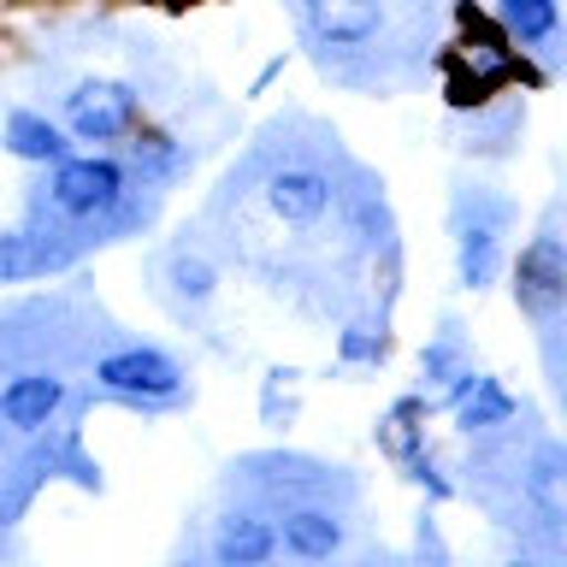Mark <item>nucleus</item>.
Listing matches in <instances>:
<instances>
[{
  "instance_id": "obj_20",
  "label": "nucleus",
  "mask_w": 567,
  "mask_h": 567,
  "mask_svg": "<svg viewBox=\"0 0 567 567\" xmlns=\"http://www.w3.org/2000/svg\"><path fill=\"white\" fill-rule=\"evenodd\" d=\"M461 367H473V349H467V337H461L455 319H443V326L425 337V349H420V390L432 396V390H443Z\"/></svg>"
},
{
  "instance_id": "obj_22",
  "label": "nucleus",
  "mask_w": 567,
  "mask_h": 567,
  "mask_svg": "<svg viewBox=\"0 0 567 567\" xmlns=\"http://www.w3.org/2000/svg\"><path fill=\"white\" fill-rule=\"evenodd\" d=\"M260 425H272V432H290L296 414H301V372L296 367H266L260 379Z\"/></svg>"
},
{
  "instance_id": "obj_11",
  "label": "nucleus",
  "mask_w": 567,
  "mask_h": 567,
  "mask_svg": "<svg viewBox=\"0 0 567 567\" xmlns=\"http://www.w3.org/2000/svg\"><path fill=\"white\" fill-rule=\"evenodd\" d=\"M71 402V379L53 367H24L0 379V425L18 437H42Z\"/></svg>"
},
{
  "instance_id": "obj_17",
  "label": "nucleus",
  "mask_w": 567,
  "mask_h": 567,
  "mask_svg": "<svg viewBox=\"0 0 567 567\" xmlns=\"http://www.w3.org/2000/svg\"><path fill=\"white\" fill-rule=\"evenodd\" d=\"M432 420H437V402L425 396V390H402V396L379 414V425H372V443H379V455L390 467H402L420 443H432Z\"/></svg>"
},
{
  "instance_id": "obj_7",
  "label": "nucleus",
  "mask_w": 567,
  "mask_h": 567,
  "mask_svg": "<svg viewBox=\"0 0 567 567\" xmlns=\"http://www.w3.org/2000/svg\"><path fill=\"white\" fill-rule=\"evenodd\" d=\"M260 207L290 230H319L343 207V184L319 154H284L260 177Z\"/></svg>"
},
{
  "instance_id": "obj_1",
  "label": "nucleus",
  "mask_w": 567,
  "mask_h": 567,
  "mask_svg": "<svg viewBox=\"0 0 567 567\" xmlns=\"http://www.w3.org/2000/svg\"><path fill=\"white\" fill-rule=\"evenodd\" d=\"M136 177L124 166L118 148H71L65 159L42 166V184H35L30 202V230L53 248V260H71V248L60 237L71 230H124L136 219Z\"/></svg>"
},
{
  "instance_id": "obj_6",
  "label": "nucleus",
  "mask_w": 567,
  "mask_h": 567,
  "mask_svg": "<svg viewBox=\"0 0 567 567\" xmlns=\"http://www.w3.org/2000/svg\"><path fill=\"white\" fill-rule=\"evenodd\" d=\"M53 118L65 124L78 148H124V136L148 118V106H142V89L124 78H78L60 95Z\"/></svg>"
},
{
  "instance_id": "obj_9",
  "label": "nucleus",
  "mask_w": 567,
  "mask_h": 567,
  "mask_svg": "<svg viewBox=\"0 0 567 567\" xmlns=\"http://www.w3.org/2000/svg\"><path fill=\"white\" fill-rule=\"evenodd\" d=\"M296 24L319 53H372L390 30V0H296Z\"/></svg>"
},
{
  "instance_id": "obj_16",
  "label": "nucleus",
  "mask_w": 567,
  "mask_h": 567,
  "mask_svg": "<svg viewBox=\"0 0 567 567\" xmlns=\"http://www.w3.org/2000/svg\"><path fill=\"white\" fill-rule=\"evenodd\" d=\"M118 154H124V166H131V177H136L142 189H172L177 177L189 172V159H195L189 142H177L172 131H148V118L124 136Z\"/></svg>"
},
{
  "instance_id": "obj_13",
  "label": "nucleus",
  "mask_w": 567,
  "mask_h": 567,
  "mask_svg": "<svg viewBox=\"0 0 567 567\" xmlns=\"http://www.w3.org/2000/svg\"><path fill=\"white\" fill-rule=\"evenodd\" d=\"M207 556L219 567H260L278 556V526H272V503L255 496V503H230L207 532Z\"/></svg>"
},
{
  "instance_id": "obj_5",
  "label": "nucleus",
  "mask_w": 567,
  "mask_h": 567,
  "mask_svg": "<svg viewBox=\"0 0 567 567\" xmlns=\"http://www.w3.org/2000/svg\"><path fill=\"white\" fill-rule=\"evenodd\" d=\"M508 290H514V308H520L538 337H561V319H567V237H561V207L549 202L538 230L520 243V255H508Z\"/></svg>"
},
{
  "instance_id": "obj_3",
  "label": "nucleus",
  "mask_w": 567,
  "mask_h": 567,
  "mask_svg": "<svg viewBox=\"0 0 567 567\" xmlns=\"http://www.w3.org/2000/svg\"><path fill=\"white\" fill-rule=\"evenodd\" d=\"M514 237V202L496 184H461L450 195V248H455V284L467 296H485L503 284Z\"/></svg>"
},
{
  "instance_id": "obj_18",
  "label": "nucleus",
  "mask_w": 567,
  "mask_h": 567,
  "mask_svg": "<svg viewBox=\"0 0 567 567\" xmlns=\"http://www.w3.org/2000/svg\"><path fill=\"white\" fill-rule=\"evenodd\" d=\"M390 343H396V337H390V319L379 313H354V319H343V326H337V337H331V361L343 367V372H379L384 361H390Z\"/></svg>"
},
{
  "instance_id": "obj_23",
  "label": "nucleus",
  "mask_w": 567,
  "mask_h": 567,
  "mask_svg": "<svg viewBox=\"0 0 567 567\" xmlns=\"http://www.w3.org/2000/svg\"><path fill=\"white\" fill-rule=\"evenodd\" d=\"M284 71H290V53H272V60H266V65L255 71V78H248V101H260L266 89H272V83L284 78Z\"/></svg>"
},
{
  "instance_id": "obj_10",
  "label": "nucleus",
  "mask_w": 567,
  "mask_h": 567,
  "mask_svg": "<svg viewBox=\"0 0 567 567\" xmlns=\"http://www.w3.org/2000/svg\"><path fill=\"white\" fill-rule=\"evenodd\" d=\"M272 526L278 556L290 561H337L349 549V514L319 496H284V508H272Z\"/></svg>"
},
{
  "instance_id": "obj_15",
  "label": "nucleus",
  "mask_w": 567,
  "mask_h": 567,
  "mask_svg": "<svg viewBox=\"0 0 567 567\" xmlns=\"http://www.w3.org/2000/svg\"><path fill=\"white\" fill-rule=\"evenodd\" d=\"M78 142L65 136V124L42 113V106H7V118H0V154L18 159V166L42 172L53 159H65Z\"/></svg>"
},
{
  "instance_id": "obj_12",
  "label": "nucleus",
  "mask_w": 567,
  "mask_h": 567,
  "mask_svg": "<svg viewBox=\"0 0 567 567\" xmlns=\"http://www.w3.org/2000/svg\"><path fill=\"white\" fill-rule=\"evenodd\" d=\"M491 24L508 35V48L532 60L556 83L561 71V0H491Z\"/></svg>"
},
{
  "instance_id": "obj_2",
  "label": "nucleus",
  "mask_w": 567,
  "mask_h": 567,
  "mask_svg": "<svg viewBox=\"0 0 567 567\" xmlns=\"http://www.w3.org/2000/svg\"><path fill=\"white\" fill-rule=\"evenodd\" d=\"M514 83L549 89V78L508 48V35L491 18H473L461 7V35L443 48V101H450V113H473L491 95H508Z\"/></svg>"
},
{
  "instance_id": "obj_21",
  "label": "nucleus",
  "mask_w": 567,
  "mask_h": 567,
  "mask_svg": "<svg viewBox=\"0 0 567 567\" xmlns=\"http://www.w3.org/2000/svg\"><path fill=\"white\" fill-rule=\"evenodd\" d=\"M402 478L425 496V508H443V503H455V496H461V478H455L450 461L437 455V443H420V450L402 461Z\"/></svg>"
},
{
  "instance_id": "obj_4",
  "label": "nucleus",
  "mask_w": 567,
  "mask_h": 567,
  "mask_svg": "<svg viewBox=\"0 0 567 567\" xmlns=\"http://www.w3.org/2000/svg\"><path fill=\"white\" fill-rule=\"evenodd\" d=\"M89 384L136 414H166L189 396V367L159 343H113L89 361Z\"/></svg>"
},
{
  "instance_id": "obj_8",
  "label": "nucleus",
  "mask_w": 567,
  "mask_h": 567,
  "mask_svg": "<svg viewBox=\"0 0 567 567\" xmlns=\"http://www.w3.org/2000/svg\"><path fill=\"white\" fill-rule=\"evenodd\" d=\"M432 402H437V414H450L455 437H467V443H485V437L508 432V425L520 420L514 390L485 367H461L443 390H432Z\"/></svg>"
},
{
  "instance_id": "obj_19",
  "label": "nucleus",
  "mask_w": 567,
  "mask_h": 567,
  "mask_svg": "<svg viewBox=\"0 0 567 567\" xmlns=\"http://www.w3.org/2000/svg\"><path fill=\"white\" fill-rule=\"evenodd\" d=\"M159 284L172 290V301L184 313H195V308H207L213 296H219V266H213L202 248H189V243H177L172 255H166V266H159Z\"/></svg>"
},
{
  "instance_id": "obj_14",
  "label": "nucleus",
  "mask_w": 567,
  "mask_h": 567,
  "mask_svg": "<svg viewBox=\"0 0 567 567\" xmlns=\"http://www.w3.org/2000/svg\"><path fill=\"white\" fill-rule=\"evenodd\" d=\"M230 473H237L243 485H255V496L278 503V496H313L319 485H331V473H337V467H326V461H313V455L266 450V455H243Z\"/></svg>"
}]
</instances>
